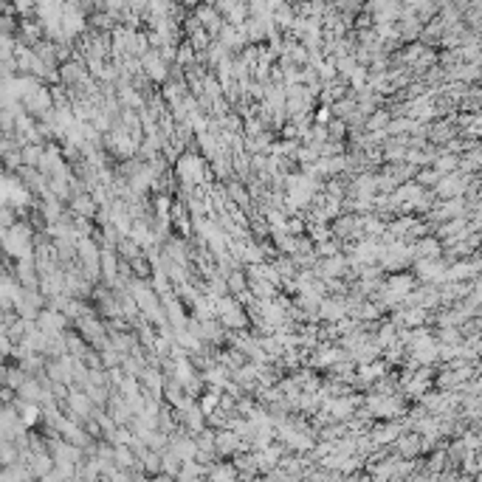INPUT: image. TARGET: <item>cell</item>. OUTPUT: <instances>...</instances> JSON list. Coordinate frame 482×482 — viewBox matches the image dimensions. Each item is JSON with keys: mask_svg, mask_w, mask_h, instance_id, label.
<instances>
[{"mask_svg": "<svg viewBox=\"0 0 482 482\" xmlns=\"http://www.w3.org/2000/svg\"><path fill=\"white\" fill-rule=\"evenodd\" d=\"M400 435H403V423H400V421H381L367 437H370L372 446H381V449H384V446L395 443Z\"/></svg>", "mask_w": 482, "mask_h": 482, "instance_id": "6da1fadb", "label": "cell"}, {"mask_svg": "<svg viewBox=\"0 0 482 482\" xmlns=\"http://www.w3.org/2000/svg\"><path fill=\"white\" fill-rule=\"evenodd\" d=\"M395 449H398V457L403 460H412L421 454V437L415 432H403L398 440H395Z\"/></svg>", "mask_w": 482, "mask_h": 482, "instance_id": "7a4b0ae2", "label": "cell"}, {"mask_svg": "<svg viewBox=\"0 0 482 482\" xmlns=\"http://www.w3.org/2000/svg\"><path fill=\"white\" fill-rule=\"evenodd\" d=\"M220 398H223V392L220 389H206L200 398H197V412L203 418H209V415H215V412L220 409Z\"/></svg>", "mask_w": 482, "mask_h": 482, "instance_id": "3957f363", "label": "cell"}, {"mask_svg": "<svg viewBox=\"0 0 482 482\" xmlns=\"http://www.w3.org/2000/svg\"><path fill=\"white\" fill-rule=\"evenodd\" d=\"M389 121H392V113H389L386 107H378L375 113H370V116L364 119V130H367V133H384V130L389 127Z\"/></svg>", "mask_w": 482, "mask_h": 482, "instance_id": "277c9868", "label": "cell"}, {"mask_svg": "<svg viewBox=\"0 0 482 482\" xmlns=\"http://www.w3.org/2000/svg\"><path fill=\"white\" fill-rule=\"evenodd\" d=\"M170 209H172V195H156L153 197V215H156V220H170Z\"/></svg>", "mask_w": 482, "mask_h": 482, "instance_id": "5b68a950", "label": "cell"}, {"mask_svg": "<svg viewBox=\"0 0 482 482\" xmlns=\"http://www.w3.org/2000/svg\"><path fill=\"white\" fill-rule=\"evenodd\" d=\"M327 130V142H344V139H347V124H344V121H338V119H330V124L324 127Z\"/></svg>", "mask_w": 482, "mask_h": 482, "instance_id": "8992f818", "label": "cell"}, {"mask_svg": "<svg viewBox=\"0 0 482 482\" xmlns=\"http://www.w3.org/2000/svg\"><path fill=\"white\" fill-rule=\"evenodd\" d=\"M412 181H415L421 189H429V186H435V183L440 181V175H437L432 167H423V170H418V172H415V178H412Z\"/></svg>", "mask_w": 482, "mask_h": 482, "instance_id": "52a82bcc", "label": "cell"}, {"mask_svg": "<svg viewBox=\"0 0 482 482\" xmlns=\"http://www.w3.org/2000/svg\"><path fill=\"white\" fill-rule=\"evenodd\" d=\"M330 119H333V110H330L327 105H319V107L310 113V124H319V127H327Z\"/></svg>", "mask_w": 482, "mask_h": 482, "instance_id": "ba28073f", "label": "cell"}, {"mask_svg": "<svg viewBox=\"0 0 482 482\" xmlns=\"http://www.w3.org/2000/svg\"><path fill=\"white\" fill-rule=\"evenodd\" d=\"M74 209H77V212H82V215H93V212H96V209H93V200H91L88 195H80V197H77Z\"/></svg>", "mask_w": 482, "mask_h": 482, "instance_id": "9c48e42d", "label": "cell"}]
</instances>
